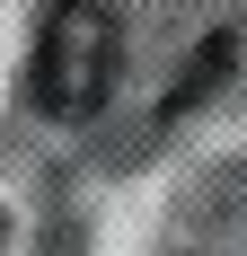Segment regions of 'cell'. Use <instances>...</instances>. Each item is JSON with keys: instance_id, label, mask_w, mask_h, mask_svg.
Segmentation results:
<instances>
[{"instance_id": "6da1fadb", "label": "cell", "mask_w": 247, "mask_h": 256, "mask_svg": "<svg viewBox=\"0 0 247 256\" xmlns=\"http://www.w3.org/2000/svg\"><path fill=\"white\" fill-rule=\"evenodd\" d=\"M115 62H124V36H115V9L106 0H62L36 36V106L80 124L98 115L106 88H115Z\"/></svg>"}]
</instances>
